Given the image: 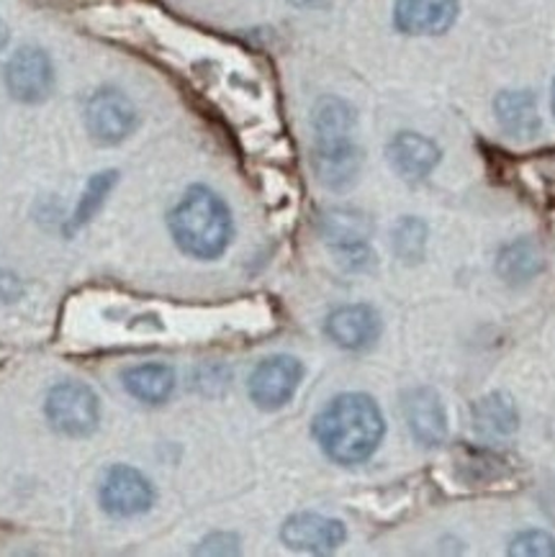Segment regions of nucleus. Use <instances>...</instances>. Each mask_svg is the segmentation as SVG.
<instances>
[{"instance_id": "obj_1", "label": "nucleus", "mask_w": 555, "mask_h": 557, "mask_svg": "<svg viewBox=\"0 0 555 557\" xmlns=\"http://www.w3.org/2000/svg\"><path fill=\"white\" fill-rule=\"evenodd\" d=\"M311 432L332 462L353 468L370 460L381 447L386 419L368 393H340L317 413Z\"/></svg>"}, {"instance_id": "obj_2", "label": "nucleus", "mask_w": 555, "mask_h": 557, "mask_svg": "<svg viewBox=\"0 0 555 557\" xmlns=\"http://www.w3.org/2000/svg\"><path fill=\"white\" fill-rule=\"evenodd\" d=\"M168 226L177 249L196 260H217L234 237L230 206L209 185H190L170 211Z\"/></svg>"}, {"instance_id": "obj_3", "label": "nucleus", "mask_w": 555, "mask_h": 557, "mask_svg": "<svg viewBox=\"0 0 555 557\" xmlns=\"http://www.w3.org/2000/svg\"><path fill=\"white\" fill-rule=\"evenodd\" d=\"M83 119L88 137L98 147H116L130 139L139 126L137 106L124 90L113 88V85H103L90 92Z\"/></svg>"}, {"instance_id": "obj_4", "label": "nucleus", "mask_w": 555, "mask_h": 557, "mask_svg": "<svg viewBox=\"0 0 555 557\" xmlns=\"http://www.w3.org/2000/svg\"><path fill=\"white\" fill-rule=\"evenodd\" d=\"M47 421L65 437H90L101 421V401L90 385L81 381H62L49 388L45 401Z\"/></svg>"}, {"instance_id": "obj_5", "label": "nucleus", "mask_w": 555, "mask_h": 557, "mask_svg": "<svg viewBox=\"0 0 555 557\" xmlns=\"http://www.w3.org/2000/svg\"><path fill=\"white\" fill-rule=\"evenodd\" d=\"M304 381V366L294 355H273L255 366L247 393L250 401L262 411H278L294 401L298 385Z\"/></svg>"}, {"instance_id": "obj_6", "label": "nucleus", "mask_w": 555, "mask_h": 557, "mask_svg": "<svg viewBox=\"0 0 555 557\" xmlns=\"http://www.w3.org/2000/svg\"><path fill=\"white\" fill-rule=\"evenodd\" d=\"M101 509L113 519H134L152 509L155 485L145 473L132 466H113L106 470L98 488Z\"/></svg>"}, {"instance_id": "obj_7", "label": "nucleus", "mask_w": 555, "mask_h": 557, "mask_svg": "<svg viewBox=\"0 0 555 557\" xmlns=\"http://www.w3.org/2000/svg\"><path fill=\"white\" fill-rule=\"evenodd\" d=\"M311 168L317 181L330 190H345L358 181L362 168V149L353 134H330L314 137L311 149Z\"/></svg>"}, {"instance_id": "obj_8", "label": "nucleus", "mask_w": 555, "mask_h": 557, "mask_svg": "<svg viewBox=\"0 0 555 557\" xmlns=\"http://www.w3.org/2000/svg\"><path fill=\"white\" fill-rule=\"evenodd\" d=\"M5 88L18 103H45L54 90V64L39 47H21L5 64Z\"/></svg>"}, {"instance_id": "obj_9", "label": "nucleus", "mask_w": 555, "mask_h": 557, "mask_svg": "<svg viewBox=\"0 0 555 557\" xmlns=\"http://www.w3.org/2000/svg\"><path fill=\"white\" fill-rule=\"evenodd\" d=\"M281 540L296 553L330 555L345 545L347 527L340 519L324 517V513L301 511L283 521Z\"/></svg>"}, {"instance_id": "obj_10", "label": "nucleus", "mask_w": 555, "mask_h": 557, "mask_svg": "<svg viewBox=\"0 0 555 557\" xmlns=\"http://www.w3.org/2000/svg\"><path fill=\"white\" fill-rule=\"evenodd\" d=\"M322 234L347 268H362L370 262V221L358 211L334 209L322 219Z\"/></svg>"}, {"instance_id": "obj_11", "label": "nucleus", "mask_w": 555, "mask_h": 557, "mask_svg": "<svg viewBox=\"0 0 555 557\" xmlns=\"http://www.w3.org/2000/svg\"><path fill=\"white\" fill-rule=\"evenodd\" d=\"M324 332L337 347L360 352L381 337V317L368 304H347L326 317Z\"/></svg>"}, {"instance_id": "obj_12", "label": "nucleus", "mask_w": 555, "mask_h": 557, "mask_svg": "<svg viewBox=\"0 0 555 557\" xmlns=\"http://www.w3.org/2000/svg\"><path fill=\"white\" fill-rule=\"evenodd\" d=\"M460 0H396L394 24L407 37H440L451 32Z\"/></svg>"}, {"instance_id": "obj_13", "label": "nucleus", "mask_w": 555, "mask_h": 557, "mask_svg": "<svg viewBox=\"0 0 555 557\" xmlns=\"http://www.w3.org/2000/svg\"><path fill=\"white\" fill-rule=\"evenodd\" d=\"M386 157L398 177L409 183H422L435 173L440 160H443V149L437 147L435 139L424 137V134L398 132L388 141Z\"/></svg>"}, {"instance_id": "obj_14", "label": "nucleus", "mask_w": 555, "mask_h": 557, "mask_svg": "<svg viewBox=\"0 0 555 557\" xmlns=\"http://www.w3.org/2000/svg\"><path fill=\"white\" fill-rule=\"evenodd\" d=\"M402 411L407 426L419 445L437 447L447 437V413L440 393L432 388H411L404 393Z\"/></svg>"}, {"instance_id": "obj_15", "label": "nucleus", "mask_w": 555, "mask_h": 557, "mask_svg": "<svg viewBox=\"0 0 555 557\" xmlns=\"http://www.w3.org/2000/svg\"><path fill=\"white\" fill-rule=\"evenodd\" d=\"M494 113L504 134L511 139H535L540 132L538 101L530 90H502L494 101Z\"/></svg>"}, {"instance_id": "obj_16", "label": "nucleus", "mask_w": 555, "mask_h": 557, "mask_svg": "<svg viewBox=\"0 0 555 557\" xmlns=\"http://www.w3.org/2000/svg\"><path fill=\"white\" fill-rule=\"evenodd\" d=\"M126 393L141 404H165L175 391V370L165 362H139L121 373Z\"/></svg>"}, {"instance_id": "obj_17", "label": "nucleus", "mask_w": 555, "mask_h": 557, "mask_svg": "<svg viewBox=\"0 0 555 557\" xmlns=\"http://www.w3.org/2000/svg\"><path fill=\"white\" fill-rule=\"evenodd\" d=\"M473 426L486 437H509L517 432V406L507 393H491L473 406Z\"/></svg>"}, {"instance_id": "obj_18", "label": "nucleus", "mask_w": 555, "mask_h": 557, "mask_svg": "<svg viewBox=\"0 0 555 557\" xmlns=\"http://www.w3.org/2000/svg\"><path fill=\"white\" fill-rule=\"evenodd\" d=\"M496 270L511 285L530 283L543 270V255H540V247L532 239L509 242L496 257Z\"/></svg>"}, {"instance_id": "obj_19", "label": "nucleus", "mask_w": 555, "mask_h": 557, "mask_svg": "<svg viewBox=\"0 0 555 557\" xmlns=\"http://www.w3.org/2000/svg\"><path fill=\"white\" fill-rule=\"evenodd\" d=\"M355 124H358L355 109L337 96L319 98L314 111H311V128H314V137H330V134H353Z\"/></svg>"}, {"instance_id": "obj_20", "label": "nucleus", "mask_w": 555, "mask_h": 557, "mask_svg": "<svg viewBox=\"0 0 555 557\" xmlns=\"http://www.w3.org/2000/svg\"><path fill=\"white\" fill-rule=\"evenodd\" d=\"M119 183V173L116 170H103V173H96L85 185L83 196L77 198V206L73 211V219H70V228H81L88 224V221L101 211V206L109 198V193L113 190V185Z\"/></svg>"}, {"instance_id": "obj_21", "label": "nucleus", "mask_w": 555, "mask_h": 557, "mask_svg": "<svg viewBox=\"0 0 555 557\" xmlns=\"http://www.w3.org/2000/svg\"><path fill=\"white\" fill-rule=\"evenodd\" d=\"M424 242H427V228L422 221L417 219H404L402 224L396 226L394 234V247L402 260H419L424 252Z\"/></svg>"}, {"instance_id": "obj_22", "label": "nucleus", "mask_w": 555, "mask_h": 557, "mask_svg": "<svg viewBox=\"0 0 555 557\" xmlns=\"http://www.w3.org/2000/svg\"><path fill=\"white\" fill-rule=\"evenodd\" d=\"M509 555L519 557H555V537L543 530L519 532L509 542Z\"/></svg>"}, {"instance_id": "obj_23", "label": "nucleus", "mask_w": 555, "mask_h": 557, "mask_svg": "<svg viewBox=\"0 0 555 557\" xmlns=\"http://www.w3.org/2000/svg\"><path fill=\"white\" fill-rule=\"evenodd\" d=\"M198 555H237L239 553V540L230 532H217L209 534L201 542V547L196 549Z\"/></svg>"}, {"instance_id": "obj_24", "label": "nucleus", "mask_w": 555, "mask_h": 557, "mask_svg": "<svg viewBox=\"0 0 555 557\" xmlns=\"http://www.w3.org/2000/svg\"><path fill=\"white\" fill-rule=\"evenodd\" d=\"M9 37H11V34H9V26H5V24H3V18H0V52H3V49L9 47Z\"/></svg>"}, {"instance_id": "obj_25", "label": "nucleus", "mask_w": 555, "mask_h": 557, "mask_svg": "<svg viewBox=\"0 0 555 557\" xmlns=\"http://www.w3.org/2000/svg\"><path fill=\"white\" fill-rule=\"evenodd\" d=\"M551 106H553V116H555V81H553V92H551Z\"/></svg>"}]
</instances>
